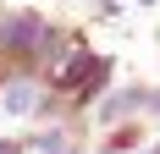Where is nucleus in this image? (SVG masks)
Here are the masks:
<instances>
[{
	"instance_id": "obj_1",
	"label": "nucleus",
	"mask_w": 160,
	"mask_h": 154,
	"mask_svg": "<svg viewBox=\"0 0 160 154\" xmlns=\"http://www.w3.org/2000/svg\"><path fill=\"white\" fill-rule=\"evenodd\" d=\"M149 138V121H127V127H105L99 132V154H132Z\"/></svg>"
},
{
	"instance_id": "obj_2",
	"label": "nucleus",
	"mask_w": 160,
	"mask_h": 154,
	"mask_svg": "<svg viewBox=\"0 0 160 154\" xmlns=\"http://www.w3.org/2000/svg\"><path fill=\"white\" fill-rule=\"evenodd\" d=\"M28 143H17V138H0V154H22Z\"/></svg>"
}]
</instances>
